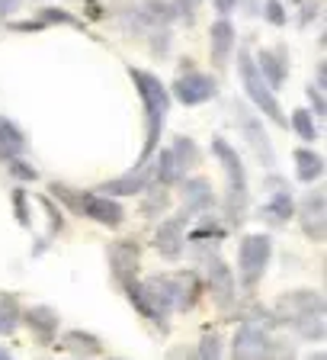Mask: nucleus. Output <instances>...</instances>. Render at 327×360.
<instances>
[{"instance_id":"f257e3e1","label":"nucleus","mask_w":327,"mask_h":360,"mask_svg":"<svg viewBox=\"0 0 327 360\" xmlns=\"http://www.w3.org/2000/svg\"><path fill=\"white\" fill-rule=\"evenodd\" d=\"M327 302L318 290H289L269 309V325H283L302 341H324Z\"/></svg>"},{"instance_id":"f03ea898","label":"nucleus","mask_w":327,"mask_h":360,"mask_svg":"<svg viewBox=\"0 0 327 360\" xmlns=\"http://www.w3.org/2000/svg\"><path fill=\"white\" fill-rule=\"evenodd\" d=\"M128 77H132L145 110V148L138 155V165H148L157 145H161L164 122H167V112H171V90L164 87V81L154 71H145V68H128Z\"/></svg>"},{"instance_id":"7ed1b4c3","label":"nucleus","mask_w":327,"mask_h":360,"mask_svg":"<svg viewBox=\"0 0 327 360\" xmlns=\"http://www.w3.org/2000/svg\"><path fill=\"white\" fill-rule=\"evenodd\" d=\"M212 151H215V158L222 161L225 187H228L222 219L228 229H238V225L244 222L247 210H251V202H247V167H244V161H241V155L234 151V145H231L228 139H222V135L212 139Z\"/></svg>"},{"instance_id":"20e7f679","label":"nucleus","mask_w":327,"mask_h":360,"mask_svg":"<svg viewBox=\"0 0 327 360\" xmlns=\"http://www.w3.org/2000/svg\"><path fill=\"white\" fill-rule=\"evenodd\" d=\"M164 312H193L202 296V277L196 270H171V274H151L145 280Z\"/></svg>"},{"instance_id":"39448f33","label":"nucleus","mask_w":327,"mask_h":360,"mask_svg":"<svg viewBox=\"0 0 327 360\" xmlns=\"http://www.w3.org/2000/svg\"><path fill=\"white\" fill-rule=\"evenodd\" d=\"M199 161V145L189 135H173V142L167 148L154 151L151 165H154V184L161 187H177L180 180H186V174L196 167Z\"/></svg>"},{"instance_id":"423d86ee","label":"nucleus","mask_w":327,"mask_h":360,"mask_svg":"<svg viewBox=\"0 0 327 360\" xmlns=\"http://www.w3.org/2000/svg\"><path fill=\"white\" fill-rule=\"evenodd\" d=\"M238 75H241V84H244V94H247V100H251V106H257L269 122L286 129V112H283V106H279V100H276V90H269V84L260 77L251 49H244V52L238 55Z\"/></svg>"},{"instance_id":"0eeeda50","label":"nucleus","mask_w":327,"mask_h":360,"mask_svg":"<svg viewBox=\"0 0 327 360\" xmlns=\"http://www.w3.org/2000/svg\"><path fill=\"white\" fill-rule=\"evenodd\" d=\"M269 261H273V238L263 232L244 235L238 245V283L244 290H253L263 280Z\"/></svg>"},{"instance_id":"6e6552de","label":"nucleus","mask_w":327,"mask_h":360,"mask_svg":"<svg viewBox=\"0 0 327 360\" xmlns=\"http://www.w3.org/2000/svg\"><path fill=\"white\" fill-rule=\"evenodd\" d=\"M279 341L260 322H244L231 338V360H276Z\"/></svg>"},{"instance_id":"1a4fd4ad","label":"nucleus","mask_w":327,"mask_h":360,"mask_svg":"<svg viewBox=\"0 0 327 360\" xmlns=\"http://www.w3.org/2000/svg\"><path fill=\"white\" fill-rule=\"evenodd\" d=\"M215 97H218V81L212 75H206V71L186 68L183 75L173 81V100H180L183 106H199Z\"/></svg>"},{"instance_id":"9d476101","label":"nucleus","mask_w":327,"mask_h":360,"mask_svg":"<svg viewBox=\"0 0 327 360\" xmlns=\"http://www.w3.org/2000/svg\"><path fill=\"white\" fill-rule=\"evenodd\" d=\"M295 216L302 222V232L312 241H324L327 238V193L324 187H312L302 202H295Z\"/></svg>"},{"instance_id":"9b49d317","label":"nucleus","mask_w":327,"mask_h":360,"mask_svg":"<svg viewBox=\"0 0 327 360\" xmlns=\"http://www.w3.org/2000/svg\"><path fill=\"white\" fill-rule=\"evenodd\" d=\"M119 286H122V292H126V300L132 302V309L142 315L145 322H151L161 331H167V312L161 309V302L154 300V292L145 286L142 277H128V280H122Z\"/></svg>"},{"instance_id":"f8f14e48","label":"nucleus","mask_w":327,"mask_h":360,"mask_svg":"<svg viewBox=\"0 0 327 360\" xmlns=\"http://www.w3.org/2000/svg\"><path fill=\"white\" fill-rule=\"evenodd\" d=\"M186 225H189V216L186 212H177V216L164 219L161 225H157L154 238H151V245H154V251L164 257V261H177L180 255H183L186 248Z\"/></svg>"},{"instance_id":"ddd939ff","label":"nucleus","mask_w":327,"mask_h":360,"mask_svg":"<svg viewBox=\"0 0 327 360\" xmlns=\"http://www.w3.org/2000/svg\"><path fill=\"white\" fill-rule=\"evenodd\" d=\"M202 286H208V292L215 296V302L222 309L234 306V292H238V280L231 274V267L218 255H206V280Z\"/></svg>"},{"instance_id":"4468645a","label":"nucleus","mask_w":327,"mask_h":360,"mask_svg":"<svg viewBox=\"0 0 327 360\" xmlns=\"http://www.w3.org/2000/svg\"><path fill=\"white\" fill-rule=\"evenodd\" d=\"M77 216H87L93 222L106 225V229H119L126 222V210H122V202L116 196H106V193H87L81 190V212Z\"/></svg>"},{"instance_id":"2eb2a0df","label":"nucleus","mask_w":327,"mask_h":360,"mask_svg":"<svg viewBox=\"0 0 327 360\" xmlns=\"http://www.w3.org/2000/svg\"><path fill=\"white\" fill-rule=\"evenodd\" d=\"M225 235H228V225H225V219L218 216V212L208 210V212H202L199 222L193 225V232L186 229V245H193L196 255L206 257V255H212V251L222 245Z\"/></svg>"},{"instance_id":"dca6fc26","label":"nucleus","mask_w":327,"mask_h":360,"mask_svg":"<svg viewBox=\"0 0 327 360\" xmlns=\"http://www.w3.org/2000/svg\"><path fill=\"white\" fill-rule=\"evenodd\" d=\"M106 257H109V270L116 283L128 277H138V267H142V245L132 238H122V241H112L106 248Z\"/></svg>"},{"instance_id":"f3484780","label":"nucleus","mask_w":327,"mask_h":360,"mask_svg":"<svg viewBox=\"0 0 327 360\" xmlns=\"http://www.w3.org/2000/svg\"><path fill=\"white\" fill-rule=\"evenodd\" d=\"M48 26H71V30H77V32L87 30V22L77 20L71 10H61V7H42L32 20L10 22V30L13 32H39V30H48Z\"/></svg>"},{"instance_id":"a211bd4d","label":"nucleus","mask_w":327,"mask_h":360,"mask_svg":"<svg viewBox=\"0 0 327 360\" xmlns=\"http://www.w3.org/2000/svg\"><path fill=\"white\" fill-rule=\"evenodd\" d=\"M253 61H257L260 77L269 84V90H279L286 81H289V49H286V45L260 49V52L253 55Z\"/></svg>"},{"instance_id":"6ab92c4d","label":"nucleus","mask_w":327,"mask_h":360,"mask_svg":"<svg viewBox=\"0 0 327 360\" xmlns=\"http://www.w3.org/2000/svg\"><path fill=\"white\" fill-rule=\"evenodd\" d=\"M234 112H238V126H241V132H244V139L251 142V151L257 158H260L263 165H273V145H269V135L263 132V126H260V120L253 116L251 110H247L244 103H234Z\"/></svg>"},{"instance_id":"aec40b11","label":"nucleus","mask_w":327,"mask_h":360,"mask_svg":"<svg viewBox=\"0 0 327 360\" xmlns=\"http://www.w3.org/2000/svg\"><path fill=\"white\" fill-rule=\"evenodd\" d=\"M234 45H238V32H234L231 20L228 16H218V20L212 22V30H208V55H212V65H215L218 71H225V65L231 61Z\"/></svg>"},{"instance_id":"412c9836","label":"nucleus","mask_w":327,"mask_h":360,"mask_svg":"<svg viewBox=\"0 0 327 360\" xmlns=\"http://www.w3.org/2000/svg\"><path fill=\"white\" fill-rule=\"evenodd\" d=\"M20 322L32 331V338H36L39 345H55L58 328H61V315L52 306H32L20 315Z\"/></svg>"},{"instance_id":"4be33fe9","label":"nucleus","mask_w":327,"mask_h":360,"mask_svg":"<svg viewBox=\"0 0 327 360\" xmlns=\"http://www.w3.org/2000/svg\"><path fill=\"white\" fill-rule=\"evenodd\" d=\"M151 180H154V165H135L128 174H122V177H112L106 180V184H100V193L106 196H135V193H142L145 187H148Z\"/></svg>"},{"instance_id":"5701e85b","label":"nucleus","mask_w":327,"mask_h":360,"mask_svg":"<svg viewBox=\"0 0 327 360\" xmlns=\"http://www.w3.org/2000/svg\"><path fill=\"white\" fill-rule=\"evenodd\" d=\"M180 184H183V212L189 219L202 216V212H208V210H215V190H212L208 180L189 177V180H180Z\"/></svg>"},{"instance_id":"b1692460","label":"nucleus","mask_w":327,"mask_h":360,"mask_svg":"<svg viewBox=\"0 0 327 360\" xmlns=\"http://www.w3.org/2000/svg\"><path fill=\"white\" fill-rule=\"evenodd\" d=\"M260 216L267 219L269 225H286V222L295 219V196H292V190L286 187L283 180H276L273 196L267 200V206L260 210Z\"/></svg>"},{"instance_id":"393cba45","label":"nucleus","mask_w":327,"mask_h":360,"mask_svg":"<svg viewBox=\"0 0 327 360\" xmlns=\"http://www.w3.org/2000/svg\"><path fill=\"white\" fill-rule=\"evenodd\" d=\"M61 351L71 354V357H81V360H93V357H100V351H103V341H100L93 331L71 328L61 335Z\"/></svg>"},{"instance_id":"a878e982","label":"nucleus","mask_w":327,"mask_h":360,"mask_svg":"<svg viewBox=\"0 0 327 360\" xmlns=\"http://www.w3.org/2000/svg\"><path fill=\"white\" fill-rule=\"evenodd\" d=\"M22 151H26V132L13 120L0 116V161L7 165L13 158H22Z\"/></svg>"},{"instance_id":"bb28decb","label":"nucleus","mask_w":327,"mask_h":360,"mask_svg":"<svg viewBox=\"0 0 327 360\" xmlns=\"http://www.w3.org/2000/svg\"><path fill=\"white\" fill-rule=\"evenodd\" d=\"M295 177L302 184H318L324 177V158L312 148H295Z\"/></svg>"},{"instance_id":"cd10ccee","label":"nucleus","mask_w":327,"mask_h":360,"mask_svg":"<svg viewBox=\"0 0 327 360\" xmlns=\"http://www.w3.org/2000/svg\"><path fill=\"white\" fill-rule=\"evenodd\" d=\"M142 193H145V200H142V216L145 219H157L161 212H167V206H171V193H167V187H161V184L151 180Z\"/></svg>"},{"instance_id":"c85d7f7f","label":"nucleus","mask_w":327,"mask_h":360,"mask_svg":"<svg viewBox=\"0 0 327 360\" xmlns=\"http://www.w3.org/2000/svg\"><path fill=\"white\" fill-rule=\"evenodd\" d=\"M286 126H289L295 135H302V142H314V139H318V122H314V112L305 110V106L292 110V116H286Z\"/></svg>"},{"instance_id":"c756f323","label":"nucleus","mask_w":327,"mask_h":360,"mask_svg":"<svg viewBox=\"0 0 327 360\" xmlns=\"http://www.w3.org/2000/svg\"><path fill=\"white\" fill-rule=\"evenodd\" d=\"M20 302L10 296V292H0V335H13L16 325H20Z\"/></svg>"},{"instance_id":"7c9ffc66","label":"nucleus","mask_w":327,"mask_h":360,"mask_svg":"<svg viewBox=\"0 0 327 360\" xmlns=\"http://www.w3.org/2000/svg\"><path fill=\"white\" fill-rule=\"evenodd\" d=\"M48 190H52V200H58L61 202V210H67V212H81V190H74V187H67V184H48Z\"/></svg>"},{"instance_id":"2f4dec72","label":"nucleus","mask_w":327,"mask_h":360,"mask_svg":"<svg viewBox=\"0 0 327 360\" xmlns=\"http://www.w3.org/2000/svg\"><path fill=\"white\" fill-rule=\"evenodd\" d=\"M10 202H13V216L22 229H32V212H29V193L22 187H13L10 190Z\"/></svg>"},{"instance_id":"473e14b6","label":"nucleus","mask_w":327,"mask_h":360,"mask_svg":"<svg viewBox=\"0 0 327 360\" xmlns=\"http://www.w3.org/2000/svg\"><path fill=\"white\" fill-rule=\"evenodd\" d=\"M196 360H225V347L218 335H202L196 345Z\"/></svg>"},{"instance_id":"72a5a7b5","label":"nucleus","mask_w":327,"mask_h":360,"mask_svg":"<svg viewBox=\"0 0 327 360\" xmlns=\"http://www.w3.org/2000/svg\"><path fill=\"white\" fill-rule=\"evenodd\" d=\"M260 13L267 16V22H273V26H286V7H283V0H263V7Z\"/></svg>"},{"instance_id":"f704fd0d","label":"nucleus","mask_w":327,"mask_h":360,"mask_svg":"<svg viewBox=\"0 0 327 360\" xmlns=\"http://www.w3.org/2000/svg\"><path fill=\"white\" fill-rule=\"evenodd\" d=\"M7 167H10V174H13V180H20V184H29V180L39 177L36 167L26 165L22 158H13V161H7Z\"/></svg>"},{"instance_id":"c9c22d12","label":"nucleus","mask_w":327,"mask_h":360,"mask_svg":"<svg viewBox=\"0 0 327 360\" xmlns=\"http://www.w3.org/2000/svg\"><path fill=\"white\" fill-rule=\"evenodd\" d=\"M318 16H321V0H302V4H298V26H302V30L312 26Z\"/></svg>"},{"instance_id":"e433bc0d","label":"nucleus","mask_w":327,"mask_h":360,"mask_svg":"<svg viewBox=\"0 0 327 360\" xmlns=\"http://www.w3.org/2000/svg\"><path fill=\"white\" fill-rule=\"evenodd\" d=\"M199 4L202 0H173V10H177V16L183 22H193V16H196V10H199Z\"/></svg>"},{"instance_id":"4c0bfd02","label":"nucleus","mask_w":327,"mask_h":360,"mask_svg":"<svg viewBox=\"0 0 327 360\" xmlns=\"http://www.w3.org/2000/svg\"><path fill=\"white\" fill-rule=\"evenodd\" d=\"M308 100H312V112H314V116H324L327 103H324V94H321L318 84H312V87H308Z\"/></svg>"},{"instance_id":"58836bf2","label":"nucleus","mask_w":327,"mask_h":360,"mask_svg":"<svg viewBox=\"0 0 327 360\" xmlns=\"http://www.w3.org/2000/svg\"><path fill=\"white\" fill-rule=\"evenodd\" d=\"M167 360H196V347H173Z\"/></svg>"},{"instance_id":"ea45409f","label":"nucleus","mask_w":327,"mask_h":360,"mask_svg":"<svg viewBox=\"0 0 327 360\" xmlns=\"http://www.w3.org/2000/svg\"><path fill=\"white\" fill-rule=\"evenodd\" d=\"M212 7H215V13H218V16H228L231 10L238 7V0H212Z\"/></svg>"},{"instance_id":"a19ab883","label":"nucleus","mask_w":327,"mask_h":360,"mask_svg":"<svg viewBox=\"0 0 327 360\" xmlns=\"http://www.w3.org/2000/svg\"><path fill=\"white\" fill-rule=\"evenodd\" d=\"M16 4H20V0H0V20H4V16H10L16 10Z\"/></svg>"},{"instance_id":"79ce46f5","label":"nucleus","mask_w":327,"mask_h":360,"mask_svg":"<svg viewBox=\"0 0 327 360\" xmlns=\"http://www.w3.org/2000/svg\"><path fill=\"white\" fill-rule=\"evenodd\" d=\"M0 360H13V354H10V351H4V347H0Z\"/></svg>"},{"instance_id":"37998d69","label":"nucleus","mask_w":327,"mask_h":360,"mask_svg":"<svg viewBox=\"0 0 327 360\" xmlns=\"http://www.w3.org/2000/svg\"><path fill=\"white\" fill-rule=\"evenodd\" d=\"M308 360H327V357H324V354L318 351V354H312V357H308Z\"/></svg>"},{"instance_id":"c03bdc74","label":"nucleus","mask_w":327,"mask_h":360,"mask_svg":"<svg viewBox=\"0 0 327 360\" xmlns=\"http://www.w3.org/2000/svg\"><path fill=\"white\" fill-rule=\"evenodd\" d=\"M295 4H302V0H295Z\"/></svg>"},{"instance_id":"a18cd8bd","label":"nucleus","mask_w":327,"mask_h":360,"mask_svg":"<svg viewBox=\"0 0 327 360\" xmlns=\"http://www.w3.org/2000/svg\"><path fill=\"white\" fill-rule=\"evenodd\" d=\"M87 4H90V0H87Z\"/></svg>"}]
</instances>
